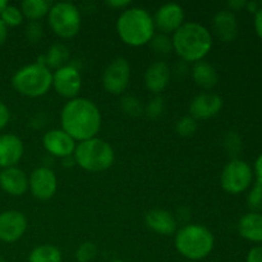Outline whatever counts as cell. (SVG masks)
<instances>
[{"label":"cell","mask_w":262,"mask_h":262,"mask_svg":"<svg viewBox=\"0 0 262 262\" xmlns=\"http://www.w3.org/2000/svg\"><path fill=\"white\" fill-rule=\"evenodd\" d=\"M105 4L109 8H112V9L122 10V12L127 9V8L132 7V2H129V0H107Z\"/></svg>","instance_id":"cell-37"},{"label":"cell","mask_w":262,"mask_h":262,"mask_svg":"<svg viewBox=\"0 0 262 262\" xmlns=\"http://www.w3.org/2000/svg\"><path fill=\"white\" fill-rule=\"evenodd\" d=\"M8 3L5 2V0H0V14H2V12L4 10V8L7 7Z\"/></svg>","instance_id":"cell-44"},{"label":"cell","mask_w":262,"mask_h":262,"mask_svg":"<svg viewBox=\"0 0 262 262\" xmlns=\"http://www.w3.org/2000/svg\"><path fill=\"white\" fill-rule=\"evenodd\" d=\"M61 129L76 142L97 137L101 129V113L92 100L74 97L68 100L60 113Z\"/></svg>","instance_id":"cell-1"},{"label":"cell","mask_w":262,"mask_h":262,"mask_svg":"<svg viewBox=\"0 0 262 262\" xmlns=\"http://www.w3.org/2000/svg\"><path fill=\"white\" fill-rule=\"evenodd\" d=\"M150 46L159 55H166L173 50L171 37H169V35H164V33H158V35L155 33L152 40L150 41Z\"/></svg>","instance_id":"cell-29"},{"label":"cell","mask_w":262,"mask_h":262,"mask_svg":"<svg viewBox=\"0 0 262 262\" xmlns=\"http://www.w3.org/2000/svg\"><path fill=\"white\" fill-rule=\"evenodd\" d=\"M25 36L31 43H37L43 37V27L40 22H28L25 28Z\"/></svg>","instance_id":"cell-34"},{"label":"cell","mask_w":262,"mask_h":262,"mask_svg":"<svg viewBox=\"0 0 262 262\" xmlns=\"http://www.w3.org/2000/svg\"><path fill=\"white\" fill-rule=\"evenodd\" d=\"M0 262H7V261H5V260H4V258H3V257H2V256H0Z\"/></svg>","instance_id":"cell-45"},{"label":"cell","mask_w":262,"mask_h":262,"mask_svg":"<svg viewBox=\"0 0 262 262\" xmlns=\"http://www.w3.org/2000/svg\"><path fill=\"white\" fill-rule=\"evenodd\" d=\"M173 50L184 63H197L212 49L211 31L199 22H184L171 35Z\"/></svg>","instance_id":"cell-2"},{"label":"cell","mask_w":262,"mask_h":262,"mask_svg":"<svg viewBox=\"0 0 262 262\" xmlns=\"http://www.w3.org/2000/svg\"><path fill=\"white\" fill-rule=\"evenodd\" d=\"M25 152V146L18 136L7 133L0 136V168L17 166Z\"/></svg>","instance_id":"cell-17"},{"label":"cell","mask_w":262,"mask_h":262,"mask_svg":"<svg viewBox=\"0 0 262 262\" xmlns=\"http://www.w3.org/2000/svg\"><path fill=\"white\" fill-rule=\"evenodd\" d=\"M171 78V69L165 61L156 60L145 72V86L151 94L160 95L168 87Z\"/></svg>","instance_id":"cell-16"},{"label":"cell","mask_w":262,"mask_h":262,"mask_svg":"<svg viewBox=\"0 0 262 262\" xmlns=\"http://www.w3.org/2000/svg\"><path fill=\"white\" fill-rule=\"evenodd\" d=\"M253 173L256 176V182L262 184V152L258 155V158L255 161V168H253Z\"/></svg>","instance_id":"cell-40"},{"label":"cell","mask_w":262,"mask_h":262,"mask_svg":"<svg viewBox=\"0 0 262 262\" xmlns=\"http://www.w3.org/2000/svg\"><path fill=\"white\" fill-rule=\"evenodd\" d=\"M73 158L77 165L90 173H101L112 168L115 154L109 142L99 137L78 142Z\"/></svg>","instance_id":"cell-5"},{"label":"cell","mask_w":262,"mask_h":262,"mask_svg":"<svg viewBox=\"0 0 262 262\" xmlns=\"http://www.w3.org/2000/svg\"><path fill=\"white\" fill-rule=\"evenodd\" d=\"M253 26H255V31L257 33L258 37L262 40V5L260 9L255 13V20H253Z\"/></svg>","instance_id":"cell-39"},{"label":"cell","mask_w":262,"mask_h":262,"mask_svg":"<svg viewBox=\"0 0 262 262\" xmlns=\"http://www.w3.org/2000/svg\"><path fill=\"white\" fill-rule=\"evenodd\" d=\"M117 32L125 45L140 48L150 43L156 28L148 10L141 7H129L118 17Z\"/></svg>","instance_id":"cell-3"},{"label":"cell","mask_w":262,"mask_h":262,"mask_svg":"<svg viewBox=\"0 0 262 262\" xmlns=\"http://www.w3.org/2000/svg\"><path fill=\"white\" fill-rule=\"evenodd\" d=\"M48 22L56 36L60 38H72L81 30V10L73 3H55L51 4L49 10Z\"/></svg>","instance_id":"cell-7"},{"label":"cell","mask_w":262,"mask_h":262,"mask_svg":"<svg viewBox=\"0 0 262 262\" xmlns=\"http://www.w3.org/2000/svg\"><path fill=\"white\" fill-rule=\"evenodd\" d=\"M246 262H262V246L251 248L246 257Z\"/></svg>","instance_id":"cell-38"},{"label":"cell","mask_w":262,"mask_h":262,"mask_svg":"<svg viewBox=\"0 0 262 262\" xmlns=\"http://www.w3.org/2000/svg\"><path fill=\"white\" fill-rule=\"evenodd\" d=\"M28 222L25 214L17 210L0 212V241L5 243L17 242L25 235Z\"/></svg>","instance_id":"cell-13"},{"label":"cell","mask_w":262,"mask_h":262,"mask_svg":"<svg viewBox=\"0 0 262 262\" xmlns=\"http://www.w3.org/2000/svg\"><path fill=\"white\" fill-rule=\"evenodd\" d=\"M246 5H247V2H246V0H230V2L228 3V9H229L230 12L234 13V10L245 9Z\"/></svg>","instance_id":"cell-41"},{"label":"cell","mask_w":262,"mask_h":262,"mask_svg":"<svg viewBox=\"0 0 262 262\" xmlns=\"http://www.w3.org/2000/svg\"><path fill=\"white\" fill-rule=\"evenodd\" d=\"M238 232L242 238L253 243H262V214L247 212L238 223Z\"/></svg>","instance_id":"cell-21"},{"label":"cell","mask_w":262,"mask_h":262,"mask_svg":"<svg viewBox=\"0 0 262 262\" xmlns=\"http://www.w3.org/2000/svg\"><path fill=\"white\" fill-rule=\"evenodd\" d=\"M61 251L54 245H40L31 251L28 262H61Z\"/></svg>","instance_id":"cell-25"},{"label":"cell","mask_w":262,"mask_h":262,"mask_svg":"<svg viewBox=\"0 0 262 262\" xmlns=\"http://www.w3.org/2000/svg\"><path fill=\"white\" fill-rule=\"evenodd\" d=\"M42 146L49 155L63 160L68 156H73L77 142L61 128H54L43 135Z\"/></svg>","instance_id":"cell-12"},{"label":"cell","mask_w":262,"mask_h":262,"mask_svg":"<svg viewBox=\"0 0 262 262\" xmlns=\"http://www.w3.org/2000/svg\"><path fill=\"white\" fill-rule=\"evenodd\" d=\"M191 215H192V212H191V210L188 209V207H186V206H182V207H179L178 210H177V212L176 214H174V216H176V219H177V222H182V223H186V224L184 225H187V224H189V219H191Z\"/></svg>","instance_id":"cell-36"},{"label":"cell","mask_w":262,"mask_h":262,"mask_svg":"<svg viewBox=\"0 0 262 262\" xmlns=\"http://www.w3.org/2000/svg\"><path fill=\"white\" fill-rule=\"evenodd\" d=\"M211 27L215 36L224 42H232L238 36L237 17L229 9L219 10L212 17Z\"/></svg>","instance_id":"cell-18"},{"label":"cell","mask_w":262,"mask_h":262,"mask_svg":"<svg viewBox=\"0 0 262 262\" xmlns=\"http://www.w3.org/2000/svg\"><path fill=\"white\" fill-rule=\"evenodd\" d=\"M130 79V66L125 58H115L102 72V87L110 95H122Z\"/></svg>","instance_id":"cell-9"},{"label":"cell","mask_w":262,"mask_h":262,"mask_svg":"<svg viewBox=\"0 0 262 262\" xmlns=\"http://www.w3.org/2000/svg\"><path fill=\"white\" fill-rule=\"evenodd\" d=\"M174 245L179 255L191 261H199L212 252L215 237L209 228L189 223L177 230Z\"/></svg>","instance_id":"cell-4"},{"label":"cell","mask_w":262,"mask_h":262,"mask_svg":"<svg viewBox=\"0 0 262 262\" xmlns=\"http://www.w3.org/2000/svg\"><path fill=\"white\" fill-rule=\"evenodd\" d=\"M165 109V102L160 95H155L152 99L148 100L147 104L145 105V114L151 119H156V118L161 117Z\"/></svg>","instance_id":"cell-33"},{"label":"cell","mask_w":262,"mask_h":262,"mask_svg":"<svg viewBox=\"0 0 262 262\" xmlns=\"http://www.w3.org/2000/svg\"><path fill=\"white\" fill-rule=\"evenodd\" d=\"M184 9L177 3H166L158 8L154 15L156 30L164 35H173L184 23Z\"/></svg>","instance_id":"cell-14"},{"label":"cell","mask_w":262,"mask_h":262,"mask_svg":"<svg viewBox=\"0 0 262 262\" xmlns=\"http://www.w3.org/2000/svg\"><path fill=\"white\" fill-rule=\"evenodd\" d=\"M12 86L22 96L31 99L41 97L53 86V72L40 61L28 64L15 72Z\"/></svg>","instance_id":"cell-6"},{"label":"cell","mask_w":262,"mask_h":262,"mask_svg":"<svg viewBox=\"0 0 262 262\" xmlns=\"http://www.w3.org/2000/svg\"><path fill=\"white\" fill-rule=\"evenodd\" d=\"M10 120V110L4 102L0 100V129L7 127V124Z\"/></svg>","instance_id":"cell-35"},{"label":"cell","mask_w":262,"mask_h":262,"mask_svg":"<svg viewBox=\"0 0 262 262\" xmlns=\"http://www.w3.org/2000/svg\"><path fill=\"white\" fill-rule=\"evenodd\" d=\"M51 3L48 0H25L20 4L23 17L30 22H40L42 18L48 17Z\"/></svg>","instance_id":"cell-24"},{"label":"cell","mask_w":262,"mask_h":262,"mask_svg":"<svg viewBox=\"0 0 262 262\" xmlns=\"http://www.w3.org/2000/svg\"><path fill=\"white\" fill-rule=\"evenodd\" d=\"M146 225L159 235H171L177 233L178 222L174 214L164 209H152L146 214Z\"/></svg>","instance_id":"cell-20"},{"label":"cell","mask_w":262,"mask_h":262,"mask_svg":"<svg viewBox=\"0 0 262 262\" xmlns=\"http://www.w3.org/2000/svg\"><path fill=\"white\" fill-rule=\"evenodd\" d=\"M191 74L194 83L201 87L202 90H206V91L214 89L217 84V79H219L215 67L205 60L194 63L192 66Z\"/></svg>","instance_id":"cell-22"},{"label":"cell","mask_w":262,"mask_h":262,"mask_svg":"<svg viewBox=\"0 0 262 262\" xmlns=\"http://www.w3.org/2000/svg\"><path fill=\"white\" fill-rule=\"evenodd\" d=\"M23 18L25 17H23L20 8L10 4H8L0 14V19L7 25V27H17V26L22 25Z\"/></svg>","instance_id":"cell-27"},{"label":"cell","mask_w":262,"mask_h":262,"mask_svg":"<svg viewBox=\"0 0 262 262\" xmlns=\"http://www.w3.org/2000/svg\"><path fill=\"white\" fill-rule=\"evenodd\" d=\"M253 170L247 161L242 159H232L224 166L220 176V184L227 193L239 194L252 186Z\"/></svg>","instance_id":"cell-8"},{"label":"cell","mask_w":262,"mask_h":262,"mask_svg":"<svg viewBox=\"0 0 262 262\" xmlns=\"http://www.w3.org/2000/svg\"><path fill=\"white\" fill-rule=\"evenodd\" d=\"M261 5L262 3H258V2H247L246 9H247L250 13H252V14H255V13L260 9Z\"/></svg>","instance_id":"cell-43"},{"label":"cell","mask_w":262,"mask_h":262,"mask_svg":"<svg viewBox=\"0 0 262 262\" xmlns=\"http://www.w3.org/2000/svg\"><path fill=\"white\" fill-rule=\"evenodd\" d=\"M69 56H71L69 49L64 43H54L48 49V53L37 61L45 64L50 71L51 69L56 71L68 64Z\"/></svg>","instance_id":"cell-23"},{"label":"cell","mask_w":262,"mask_h":262,"mask_svg":"<svg viewBox=\"0 0 262 262\" xmlns=\"http://www.w3.org/2000/svg\"><path fill=\"white\" fill-rule=\"evenodd\" d=\"M0 187L10 196H23L28 191V176L18 166L3 169L0 173Z\"/></svg>","instance_id":"cell-19"},{"label":"cell","mask_w":262,"mask_h":262,"mask_svg":"<svg viewBox=\"0 0 262 262\" xmlns=\"http://www.w3.org/2000/svg\"><path fill=\"white\" fill-rule=\"evenodd\" d=\"M53 87L61 97L72 100L78 97L82 89V77L78 68L73 64H67L53 72Z\"/></svg>","instance_id":"cell-10"},{"label":"cell","mask_w":262,"mask_h":262,"mask_svg":"<svg viewBox=\"0 0 262 262\" xmlns=\"http://www.w3.org/2000/svg\"><path fill=\"white\" fill-rule=\"evenodd\" d=\"M197 127H199L197 125V120L194 118H192L191 115H186V117H182L177 122L176 130L182 137H191V136H193L196 133Z\"/></svg>","instance_id":"cell-30"},{"label":"cell","mask_w":262,"mask_h":262,"mask_svg":"<svg viewBox=\"0 0 262 262\" xmlns=\"http://www.w3.org/2000/svg\"><path fill=\"white\" fill-rule=\"evenodd\" d=\"M28 189L35 199L48 201L58 189L56 174L48 166H38L33 169L28 177Z\"/></svg>","instance_id":"cell-11"},{"label":"cell","mask_w":262,"mask_h":262,"mask_svg":"<svg viewBox=\"0 0 262 262\" xmlns=\"http://www.w3.org/2000/svg\"><path fill=\"white\" fill-rule=\"evenodd\" d=\"M97 255V247L94 242H90V241H86V242L81 243L78 246V248L76 250V260L78 262H91L96 257Z\"/></svg>","instance_id":"cell-31"},{"label":"cell","mask_w":262,"mask_h":262,"mask_svg":"<svg viewBox=\"0 0 262 262\" xmlns=\"http://www.w3.org/2000/svg\"><path fill=\"white\" fill-rule=\"evenodd\" d=\"M120 107L129 117H140L141 114L145 113V105L142 104L140 99L132 96V95H127V96L122 97Z\"/></svg>","instance_id":"cell-26"},{"label":"cell","mask_w":262,"mask_h":262,"mask_svg":"<svg viewBox=\"0 0 262 262\" xmlns=\"http://www.w3.org/2000/svg\"><path fill=\"white\" fill-rule=\"evenodd\" d=\"M0 173H2V170H0Z\"/></svg>","instance_id":"cell-46"},{"label":"cell","mask_w":262,"mask_h":262,"mask_svg":"<svg viewBox=\"0 0 262 262\" xmlns=\"http://www.w3.org/2000/svg\"><path fill=\"white\" fill-rule=\"evenodd\" d=\"M7 37H8V27L7 25L0 19V45H3V43L7 41Z\"/></svg>","instance_id":"cell-42"},{"label":"cell","mask_w":262,"mask_h":262,"mask_svg":"<svg viewBox=\"0 0 262 262\" xmlns=\"http://www.w3.org/2000/svg\"><path fill=\"white\" fill-rule=\"evenodd\" d=\"M224 106V100L214 92H201L192 99L189 115L196 120H206L215 117Z\"/></svg>","instance_id":"cell-15"},{"label":"cell","mask_w":262,"mask_h":262,"mask_svg":"<svg viewBox=\"0 0 262 262\" xmlns=\"http://www.w3.org/2000/svg\"><path fill=\"white\" fill-rule=\"evenodd\" d=\"M247 206L251 212L262 211V184L256 182L247 194Z\"/></svg>","instance_id":"cell-32"},{"label":"cell","mask_w":262,"mask_h":262,"mask_svg":"<svg viewBox=\"0 0 262 262\" xmlns=\"http://www.w3.org/2000/svg\"><path fill=\"white\" fill-rule=\"evenodd\" d=\"M223 146L227 150V152L230 156H233V159H235V156L242 150V138L237 132L230 130V132L225 133L224 138H223Z\"/></svg>","instance_id":"cell-28"}]
</instances>
